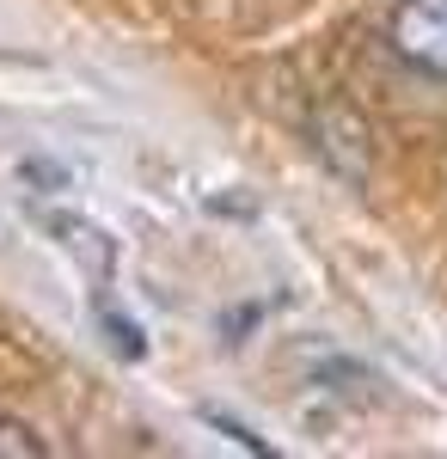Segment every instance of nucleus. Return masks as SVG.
Wrapping results in <instances>:
<instances>
[{"instance_id": "1", "label": "nucleus", "mask_w": 447, "mask_h": 459, "mask_svg": "<svg viewBox=\"0 0 447 459\" xmlns=\"http://www.w3.org/2000/svg\"><path fill=\"white\" fill-rule=\"evenodd\" d=\"M307 135H312V153L331 166V178H344L349 190H368V178H374V129L362 123V110L355 105H319Z\"/></svg>"}, {"instance_id": "2", "label": "nucleus", "mask_w": 447, "mask_h": 459, "mask_svg": "<svg viewBox=\"0 0 447 459\" xmlns=\"http://www.w3.org/2000/svg\"><path fill=\"white\" fill-rule=\"evenodd\" d=\"M386 31H392V49L411 68L447 80V0H399Z\"/></svg>"}, {"instance_id": "3", "label": "nucleus", "mask_w": 447, "mask_h": 459, "mask_svg": "<svg viewBox=\"0 0 447 459\" xmlns=\"http://www.w3.org/2000/svg\"><path fill=\"white\" fill-rule=\"evenodd\" d=\"M49 233L80 257V270H86L92 282H110V270H117V246H110V233H104V227L80 221V214H49Z\"/></svg>"}, {"instance_id": "4", "label": "nucleus", "mask_w": 447, "mask_h": 459, "mask_svg": "<svg viewBox=\"0 0 447 459\" xmlns=\"http://www.w3.org/2000/svg\"><path fill=\"white\" fill-rule=\"evenodd\" d=\"M0 459H43V441H37L25 423L0 417Z\"/></svg>"}, {"instance_id": "5", "label": "nucleus", "mask_w": 447, "mask_h": 459, "mask_svg": "<svg viewBox=\"0 0 447 459\" xmlns=\"http://www.w3.org/2000/svg\"><path fill=\"white\" fill-rule=\"evenodd\" d=\"M99 318H104V325H110V337H117V350H123V355H129V361H136V355H141V331H136V325H129V318L104 313V307H99Z\"/></svg>"}]
</instances>
